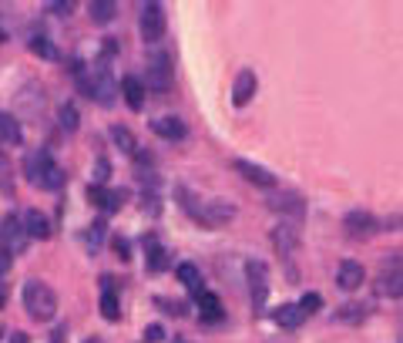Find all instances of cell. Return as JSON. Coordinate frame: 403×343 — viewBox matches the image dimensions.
Here are the masks:
<instances>
[{
    "label": "cell",
    "instance_id": "1",
    "mask_svg": "<svg viewBox=\"0 0 403 343\" xmlns=\"http://www.w3.org/2000/svg\"><path fill=\"white\" fill-rule=\"evenodd\" d=\"M24 310L34 320H40V323L54 320L58 317V296H54V289L47 283H40V280H27L24 283Z\"/></svg>",
    "mask_w": 403,
    "mask_h": 343
},
{
    "label": "cell",
    "instance_id": "2",
    "mask_svg": "<svg viewBox=\"0 0 403 343\" xmlns=\"http://www.w3.org/2000/svg\"><path fill=\"white\" fill-rule=\"evenodd\" d=\"M178 195L185 199L182 206L192 212L195 222H202L205 229H219V226H226V222H232V219H235V206H232V202H226V199H209V202L195 206L192 199H189V192H185V189H178Z\"/></svg>",
    "mask_w": 403,
    "mask_h": 343
},
{
    "label": "cell",
    "instance_id": "3",
    "mask_svg": "<svg viewBox=\"0 0 403 343\" xmlns=\"http://www.w3.org/2000/svg\"><path fill=\"white\" fill-rule=\"evenodd\" d=\"M77 81H81V91L91 98V101L104 105V108L115 105L118 84H115V77H111V71H108V64H95V68H91V77L77 75Z\"/></svg>",
    "mask_w": 403,
    "mask_h": 343
},
{
    "label": "cell",
    "instance_id": "4",
    "mask_svg": "<svg viewBox=\"0 0 403 343\" xmlns=\"http://www.w3.org/2000/svg\"><path fill=\"white\" fill-rule=\"evenodd\" d=\"M377 293L397 300L403 296V249H393L380 259V276H377Z\"/></svg>",
    "mask_w": 403,
    "mask_h": 343
},
{
    "label": "cell",
    "instance_id": "5",
    "mask_svg": "<svg viewBox=\"0 0 403 343\" xmlns=\"http://www.w3.org/2000/svg\"><path fill=\"white\" fill-rule=\"evenodd\" d=\"M172 77H175V68H172V57L165 51H155L148 54V64H145V91H155V95H165L172 88Z\"/></svg>",
    "mask_w": 403,
    "mask_h": 343
},
{
    "label": "cell",
    "instance_id": "6",
    "mask_svg": "<svg viewBox=\"0 0 403 343\" xmlns=\"http://www.w3.org/2000/svg\"><path fill=\"white\" fill-rule=\"evenodd\" d=\"M27 243H31V236H27V229L20 222V215L7 212V215L0 219V249L10 252V256H20V252L27 249Z\"/></svg>",
    "mask_w": 403,
    "mask_h": 343
},
{
    "label": "cell",
    "instance_id": "7",
    "mask_svg": "<svg viewBox=\"0 0 403 343\" xmlns=\"http://www.w3.org/2000/svg\"><path fill=\"white\" fill-rule=\"evenodd\" d=\"M165 27H168L165 7H161V3H145V7H141V17H138V31H141L145 44H158V40L165 38Z\"/></svg>",
    "mask_w": 403,
    "mask_h": 343
},
{
    "label": "cell",
    "instance_id": "8",
    "mask_svg": "<svg viewBox=\"0 0 403 343\" xmlns=\"http://www.w3.org/2000/svg\"><path fill=\"white\" fill-rule=\"evenodd\" d=\"M246 280H249V296H252V306L262 310L269 300V266L262 259H252L246 263Z\"/></svg>",
    "mask_w": 403,
    "mask_h": 343
},
{
    "label": "cell",
    "instance_id": "9",
    "mask_svg": "<svg viewBox=\"0 0 403 343\" xmlns=\"http://www.w3.org/2000/svg\"><path fill=\"white\" fill-rule=\"evenodd\" d=\"M54 169V155L47 145H38V148H31L27 158H24V175L31 178V185H40V178L47 175V172Z\"/></svg>",
    "mask_w": 403,
    "mask_h": 343
},
{
    "label": "cell",
    "instance_id": "10",
    "mask_svg": "<svg viewBox=\"0 0 403 343\" xmlns=\"http://www.w3.org/2000/svg\"><path fill=\"white\" fill-rule=\"evenodd\" d=\"M343 229H346V236H349V239H370V236L380 229V222H377V215H373V212L353 209V212H346Z\"/></svg>",
    "mask_w": 403,
    "mask_h": 343
},
{
    "label": "cell",
    "instance_id": "11",
    "mask_svg": "<svg viewBox=\"0 0 403 343\" xmlns=\"http://www.w3.org/2000/svg\"><path fill=\"white\" fill-rule=\"evenodd\" d=\"M272 243H276V252L283 256V259H296V252H299V229L292 226V222H283V226L272 232Z\"/></svg>",
    "mask_w": 403,
    "mask_h": 343
},
{
    "label": "cell",
    "instance_id": "12",
    "mask_svg": "<svg viewBox=\"0 0 403 343\" xmlns=\"http://www.w3.org/2000/svg\"><path fill=\"white\" fill-rule=\"evenodd\" d=\"M232 169L239 172L246 182H252V185H262V189H272V185H276V175H272L269 169H262V165H255V162L235 158V162H232Z\"/></svg>",
    "mask_w": 403,
    "mask_h": 343
},
{
    "label": "cell",
    "instance_id": "13",
    "mask_svg": "<svg viewBox=\"0 0 403 343\" xmlns=\"http://www.w3.org/2000/svg\"><path fill=\"white\" fill-rule=\"evenodd\" d=\"M269 209H276V212H283V215H289L292 219V226L303 219V199L296 195V192H279V195H272L269 199Z\"/></svg>",
    "mask_w": 403,
    "mask_h": 343
},
{
    "label": "cell",
    "instance_id": "14",
    "mask_svg": "<svg viewBox=\"0 0 403 343\" xmlns=\"http://www.w3.org/2000/svg\"><path fill=\"white\" fill-rule=\"evenodd\" d=\"M152 132L158 138H165V142H182L189 135V128H185V121L178 114H165V118H155L152 121Z\"/></svg>",
    "mask_w": 403,
    "mask_h": 343
},
{
    "label": "cell",
    "instance_id": "15",
    "mask_svg": "<svg viewBox=\"0 0 403 343\" xmlns=\"http://www.w3.org/2000/svg\"><path fill=\"white\" fill-rule=\"evenodd\" d=\"M363 280H366V273H363V266H360L356 259H343L340 269H336V283H340V289H346V293L360 289Z\"/></svg>",
    "mask_w": 403,
    "mask_h": 343
},
{
    "label": "cell",
    "instance_id": "16",
    "mask_svg": "<svg viewBox=\"0 0 403 343\" xmlns=\"http://www.w3.org/2000/svg\"><path fill=\"white\" fill-rule=\"evenodd\" d=\"M255 88H259L255 75H252V71H239V75H235V88H232V105H235V108H246L252 101V95H255Z\"/></svg>",
    "mask_w": 403,
    "mask_h": 343
},
{
    "label": "cell",
    "instance_id": "17",
    "mask_svg": "<svg viewBox=\"0 0 403 343\" xmlns=\"http://www.w3.org/2000/svg\"><path fill=\"white\" fill-rule=\"evenodd\" d=\"M20 142H24V128H20L17 114L0 112V145H7V148H17Z\"/></svg>",
    "mask_w": 403,
    "mask_h": 343
},
{
    "label": "cell",
    "instance_id": "18",
    "mask_svg": "<svg viewBox=\"0 0 403 343\" xmlns=\"http://www.w3.org/2000/svg\"><path fill=\"white\" fill-rule=\"evenodd\" d=\"M121 95H125V101H128V108L132 112H141L145 108V84H141V77H134V75H128V77H121V88H118Z\"/></svg>",
    "mask_w": 403,
    "mask_h": 343
},
{
    "label": "cell",
    "instance_id": "19",
    "mask_svg": "<svg viewBox=\"0 0 403 343\" xmlns=\"http://www.w3.org/2000/svg\"><path fill=\"white\" fill-rule=\"evenodd\" d=\"M20 222H24V229H27L31 239H47V236H51V219H47L40 209H27Z\"/></svg>",
    "mask_w": 403,
    "mask_h": 343
},
{
    "label": "cell",
    "instance_id": "20",
    "mask_svg": "<svg viewBox=\"0 0 403 343\" xmlns=\"http://www.w3.org/2000/svg\"><path fill=\"white\" fill-rule=\"evenodd\" d=\"M145 266H148V273H161V269L168 266V252H165V246L155 236L145 239Z\"/></svg>",
    "mask_w": 403,
    "mask_h": 343
},
{
    "label": "cell",
    "instance_id": "21",
    "mask_svg": "<svg viewBox=\"0 0 403 343\" xmlns=\"http://www.w3.org/2000/svg\"><path fill=\"white\" fill-rule=\"evenodd\" d=\"M175 276H178V283H182V286H189L195 296H198V293H205V289H202V273H198L195 263H178V266H175Z\"/></svg>",
    "mask_w": 403,
    "mask_h": 343
},
{
    "label": "cell",
    "instance_id": "22",
    "mask_svg": "<svg viewBox=\"0 0 403 343\" xmlns=\"http://www.w3.org/2000/svg\"><path fill=\"white\" fill-rule=\"evenodd\" d=\"M272 320L283 326V330H296V326L303 323L306 317H303V310H299L296 303H283L279 310H276V313H272Z\"/></svg>",
    "mask_w": 403,
    "mask_h": 343
},
{
    "label": "cell",
    "instance_id": "23",
    "mask_svg": "<svg viewBox=\"0 0 403 343\" xmlns=\"http://www.w3.org/2000/svg\"><path fill=\"white\" fill-rule=\"evenodd\" d=\"M198 310H202L205 323H219L222 320V300L215 293H198Z\"/></svg>",
    "mask_w": 403,
    "mask_h": 343
},
{
    "label": "cell",
    "instance_id": "24",
    "mask_svg": "<svg viewBox=\"0 0 403 343\" xmlns=\"http://www.w3.org/2000/svg\"><path fill=\"white\" fill-rule=\"evenodd\" d=\"M366 317H370V306L366 303H343L336 310V320H340V323H363Z\"/></svg>",
    "mask_w": 403,
    "mask_h": 343
},
{
    "label": "cell",
    "instance_id": "25",
    "mask_svg": "<svg viewBox=\"0 0 403 343\" xmlns=\"http://www.w3.org/2000/svg\"><path fill=\"white\" fill-rule=\"evenodd\" d=\"M88 14H91L95 24H111V20L118 17V3H111V0H95V3H88Z\"/></svg>",
    "mask_w": 403,
    "mask_h": 343
},
{
    "label": "cell",
    "instance_id": "26",
    "mask_svg": "<svg viewBox=\"0 0 403 343\" xmlns=\"http://www.w3.org/2000/svg\"><path fill=\"white\" fill-rule=\"evenodd\" d=\"M101 283H104V293H101V317H104V320H118L121 310H118V296H115V289H111V280L104 276Z\"/></svg>",
    "mask_w": 403,
    "mask_h": 343
},
{
    "label": "cell",
    "instance_id": "27",
    "mask_svg": "<svg viewBox=\"0 0 403 343\" xmlns=\"http://www.w3.org/2000/svg\"><path fill=\"white\" fill-rule=\"evenodd\" d=\"M0 192L7 199H14V169H10V162H7L3 152H0Z\"/></svg>",
    "mask_w": 403,
    "mask_h": 343
},
{
    "label": "cell",
    "instance_id": "28",
    "mask_svg": "<svg viewBox=\"0 0 403 343\" xmlns=\"http://www.w3.org/2000/svg\"><path fill=\"white\" fill-rule=\"evenodd\" d=\"M111 138H115V145H118V148H121L125 155H134V152H138V145H134V135L128 132V128L115 125V128H111Z\"/></svg>",
    "mask_w": 403,
    "mask_h": 343
},
{
    "label": "cell",
    "instance_id": "29",
    "mask_svg": "<svg viewBox=\"0 0 403 343\" xmlns=\"http://www.w3.org/2000/svg\"><path fill=\"white\" fill-rule=\"evenodd\" d=\"M58 121H61V128H64V132H77V125H81V121H77V108L71 105V101H64V105L58 108Z\"/></svg>",
    "mask_w": 403,
    "mask_h": 343
},
{
    "label": "cell",
    "instance_id": "30",
    "mask_svg": "<svg viewBox=\"0 0 403 343\" xmlns=\"http://www.w3.org/2000/svg\"><path fill=\"white\" fill-rule=\"evenodd\" d=\"M61 185H64V169H61L58 162H54V169H51V172H47V175H44V178H40V185H38V189L58 192Z\"/></svg>",
    "mask_w": 403,
    "mask_h": 343
},
{
    "label": "cell",
    "instance_id": "31",
    "mask_svg": "<svg viewBox=\"0 0 403 343\" xmlns=\"http://www.w3.org/2000/svg\"><path fill=\"white\" fill-rule=\"evenodd\" d=\"M31 51H34L38 57H47V61H54V57H58L54 44H51L47 38H40V34H34V38H31Z\"/></svg>",
    "mask_w": 403,
    "mask_h": 343
},
{
    "label": "cell",
    "instance_id": "32",
    "mask_svg": "<svg viewBox=\"0 0 403 343\" xmlns=\"http://www.w3.org/2000/svg\"><path fill=\"white\" fill-rule=\"evenodd\" d=\"M88 199H91L95 206H101V209L111 206V192L104 189V185H91V189H88Z\"/></svg>",
    "mask_w": 403,
    "mask_h": 343
},
{
    "label": "cell",
    "instance_id": "33",
    "mask_svg": "<svg viewBox=\"0 0 403 343\" xmlns=\"http://www.w3.org/2000/svg\"><path fill=\"white\" fill-rule=\"evenodd\" d=\"M296 306L303 310V317H309V313H316V310L323 306V296H319V293H306V296H303Z\"/></svg>",
    "mask_w": 403,
    "mask_h": 343
},
{
    "label": "cell",
    "instance_id": "34",
    "mask_svg": "<svg viewBox=\"0 0 403 343\" xmlns=\"http://www.w3.org/2000/svg\"><path fill=\"white\" fill-rule=\"evenodd\" d=\"M108 172H111L108 158H97L95 162V182H91V185H104V182H108Z\"/></svg>",
    "mask_w": 403,
    "mask_h": 343
},
{
    "label": "cell",
    "instance_id": "35",
    "mask_svg": "<svg viewBox=\"0 0 403 343\" xmlns=\"http://www.w3.org/2000/svg\"><path fill=\"white\" fill-rule=\"evenodd\" d=\"M104 229H108V226H104V219H97V222H95V226H91V232H88V243H91V246H101V239H104Z\"/></svg>",
    "mask_w": 403,
    "mask_h": 343
},
{
    "label": "cell",
    "instance_id": "36",
    "mask_svg": "<svg viewBox=\"0 0 403 343\" xmlns=\"http://www.w3.org/2000/svg\"><path fill=\"white\" fill-rule=\"evenodd\" d=\"M145 340H148V343H161V340H165V326H161V323L145 326Z\"/></svg>",
    "mask_w": 403,
    "mask_h": 343
},
{
    "label": "cell",
    "instance_id": "37",
    "mask_svg": "<svg viewBox=\"0 0 403 343\" xmlns=\"http://www.w3.org/2000/svg\"><path fill=\"white\" fill-rule=\"evenodd\" d=\"M115 252H118V259H121V263H125V259H132V243L118 236V239H115Z\"/></svg>",
    "mask_w": 403,
    "mask_h": 343
},
{
    "label": "cell",
    "instance_id": "38",
    "mask_svg": "<svg viewBox=\"0 0 403 343\" xmlns=\"http://www.w3.org/2000/svg\"><path fill=\"white\" fill-rule=\"evenodd\" d=\"M125 199H128V192H125V189H115V192H111V206H108V212H118L121 206H125Z\"/></svg>",
    "mask_w": 403,
    "mask_h": 343
},
{
    "label": "cell",
    "instance_id": "39",
    "mask_svg": "<svg viewBox=\"0 0 403 343\" xmlns=\"http://www.w3.org/2000/svg\"><path fill=\"white\" fill-rule=\"evenodd\" d=\"M10 263H14V256L0 249V276H7V273H10Z\"/></svg>",
    "mask_w": 403,
    "mask_h": 343
},
{
    "label": "cell",
    "instance_id": "40",
    "mask_svg": "<svg viewBox=\"0 0 403 343\" xmlns=\"http://www.w3.org/2000/svg\"><path fill=\"white\" fill-rule=\"evenodd\" d=\"M47 10H54V14H71L74 3H71V0H68V3H47Z\"/></svg>",
    "mask_w": 403,
    "mask_h": 343
},
{
    "label": "cell",
    "instance_id": "41",
    "mask_svg": "<svg viewBox=\"0 0 403 343\" xmlns=\"http://www.w3.org/2000/svg\"><path fill=\"white\" fill-rule=\"evenodd\" d=\"M64 340H68V326H58L54 337H51V343H64Z\"/></svg>",
    "mask_w": 403,
    "mask_h": 343
},
{
    "label": "cell",
    "instance_id": "42",
    "mask_svg": "<svg viewBox=\"0 0 403 343\" xmlns=\"http://www.w3.org/2000/svg\"><path fill=\"white\" fill-rule=\"evenodd\" d=\"M10 343H27V337H24V333H14V340Z\"/></svg>",
    "mask_w": 403,
    "mask_h": 343
},
{
    "label": "cell",
    "instance_id": "43",
    "mask_svg": "<svg viewBox=\"0 0 403 343\" xmlns=\"http://www.w3.org/2000/svg\"><path fill=\"white\" fill-rule=\"evenodd\" d=\"M84 343H104V340H101V337H91V340H84Z\"/></svg>",
    "mask_w": 403,
    "mask_h": 343
},
{
    "label": "cell",
    "instance_id": "44",
    "mask_svg": "<svg viewBox=\"0 0 403 343\" xmlns=\"http://www.w3.org/2000/svg\"><path fill=\"white\" fill-rule=\"evenodd\" d=\"M0 306H3V293H0Z\"/></svg>",
    "mask_w": 403,
    "mask_h": 343
},
{
    "label": "cell",
    "instance_id": "45",
    "mask_svg": "<svg viewBox=\"0 0 403 343\" xmlns=\"http://www.w3.org/2000/svg\"><path fill=\"white\" fill-rule=\"evenodd\" d=\"M175 343H189V340H175Z\"/></svg>",
    "mask_w": 403,
    "mask_h": 343
},
{
    "label": "cell",
    "instance_id": "46",
    "mask_svg": "<svg viewBox=\"0 0 403 343\" xmlns=\"http://www.w3.org/2000/svg\"><path fill=\"white\" fill-rule=\"evenodd\" d=\"M0 40H3V31H0Z\"/></svg>",
    "mask_w": 403,
    "mask_h": 343
}]
</instances>
